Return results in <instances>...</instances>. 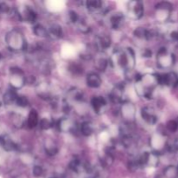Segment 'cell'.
<instances>
[{
  "label": "cell",
  "instance_id": "33",
  "mask_svg": "<svg viewBox=\"0 0 178 178\" xmlns=\"http://www.w3.org/2000/svg\"><path fill=\"white\" fill-rule=\"evenodd\" d=\"M102 162L104 164L106 165V166H109V165H111L112 163H113V157H112L111 154H107L106 156L102 158Z\"/></svg>",
  "mask_w": 178,
  "mask_h": 178
},
{
  "label": "cell",
  "instance_id": "39",
  "mask_svg": "<svg viewBox=\"0 0 178 178\" xmlns=\"http://www.w3.org/2000/svg\"><path fill=\"white\" fill-rule=\"evenodd\" d=\"M2 61H3V56H2V54L0 53V65L2 64Z\"/></svg>",
  "mask_w": 178,
  "mask_h": 178
},
{
  "label": "cell",
  "instance_id": "25",
  "mask_svg": "<svg viewBox=\"0 0 178 178\" xmlns=\"http://www.w3.org/2000/svg\"><path fill=\"white\" fill-rule=\"evenodd\" d=\"M86 5L90 11H95L97 10L102 8V3L99 0H90V1H87Z\"/></svg>",
  "mask_w": 178,
  "mask_h": 178
},
{
  "label": "cell",
  "instance_id": "20",
  "mask_svg": "<svg viewBox=\"0 0 178 178\" xmlns=\"http://www.w3.org/2000/svg\"><path fill=\"white\" fill-rule=\"evenodd\" d=\"M17 98H18V95H17L15 90H9L4 95L3 99H4V102L5 104L10 105V104H11L12 102L16 101Z\"/></svg>",
  "mask_w": 178,
  "mask_h": 178
},
{
  "label": "cell",
  "instance_id": "6",
  "mask_svg": "<svg viewBox=\"0 0 178 178\" xmlns=\"http://www.w3.org/2000/svg\"><path fill=\"white\" fill-rule=\"evenodd\" d=\"M128 14L133 19H140L143 15V5L140 1H131L129 2L127 7Z\"/></svg>",
  "mask_w": 178,
  "mask_h": 178
},
{
  "label": "cell",
  "instance_id": "31",
  "mask_svg": "<svg viewBox=\"0 0 178 178\" xmlns=\"http://www.w3.org/2000/svg\"><path fill=\"white\" fill-rule=\"evenodd\" d=\"M135 36L139 38H146L147 37V30H144L143 28L139 27L135 31Z\"/></svg>",
  "mask_w": 178,
  "mask_h": 178
},
{
  "label": "cell",
  "instance_id": "8",
  "mask_svg": "<svg viewBox=\"0 0 178 178\" xmlns=\"http://www.w3.org/2000/svg\"><path fill=\"white\" fill-rule=\"evenodd\" d=\"M18 14H19V18L21 21L34 23L37 19V13L30 6H24L22 12H18Z\"/></svg>",
  "mask_w": 178,
  "mask_h": 178
},
{
  "label": "cell",
  "instance_id": "34",
  "mask_svg": "<svg viewBox=\"0 0 178 178\" xmlns=\"http://www.w3.org/2000/svg\"><path fill=\"white\" fill-rule=\"evenodd\" d=\"M69 16H70L71 21L72 23L76 24V23L78 22V20H79V17H78V15H77V13H76V11H70V14H69Z\"/></svg>",
  "mask_w": 178,
  "mask_h": 178
},
{
  "label": "cell",
  "instance_id": "41",
  "mask_svg": "<svg viewBox=\"0 0 178 178\" xmlns=\"http://www.w3.org/2000/svg\"><path fill=\"white\" fill-rule=\"evenodd\" d=\"M177 169H178V166H177Z\"/></svg>",
  "mask_w": 178,
  "mask_h": 178
},
{
  "label": "cell",
  "instance_id": "24",
  "mask_svg": "<svg viewBox=\"0 0 178 178\" xmlns=\"http://www.w3.org/2000/svg\"><path fill=\"white\" fill-rule=\"evenodd\" d=\"M59 128H60V130L66 132V131H71V129L74 128V125L71 123V120L63 119L59 123Z\"/></svg>",
  "mask_w": 178,
  "mask_h": 178
},
{
  "label": "cell",
  "instance_id": "26",
  "mask_svg": "<svg viewBox=\"0 0 178 178\" xmlns=\"http://www.w3.org/2000/svg\"><path fill=\"white\" fill-rule=\"evenodd\" d=\"M165 176L167 178H178V169L175 166H169L164 171Z\"/></svg>",
  "mask_w": 178,
  "mask_h": 178
},
{
  "label": "cell",
  "instance_id": "5",
  "mask_svg": "<svg viewBox=\"0 0 178 178\" xmlns=\"http://www.w3.org/2000/svg\"><path fill=\"white\" fill-rule=\"evenodd\" d=\"M157 65L163 69L170 68L175 63V56L173 54L168 51L166 48H161L157 52Z\"/></svg>",
  "mask_w": 178,
  "mask_h": 178
},
{
  "label": "cell",
  "instance_id": "13",
  "mask_svg": "<svg viewBox=\"0 0 178 178\" xmlns=\"http://www.w3.org/2000/svg\"><path fill=\"white\" fill-rule=\"evenodd\" d=\"M91 104H92L95 112L100 114L102 110L104 109V107L106 106V101L102 97H94L91 100Z\"/></svg>",
  "mask_w": 178,
  "mask_h": 178
},
{
  "label": "cell",
  "instance_id": "32",
  "mask_svg": "<svg viewBox=\"0 0 178 178\" xmlns=\"http://www.w3.org/2000/svg\"><path fill=\"white\" fill-rule=\"evenodd\" d=\"M166 127H167V129L168 130H169L170 132H175L178 128V124L176 122V121L171 120L169 121L168 123H167V125H166Z\"/></svg>",
  "mask_w": 178,
  "mask_h": 178
},
{
  "label": "cell",
  "instance_id": "12",
  "mask_svg": "<svg viewBox=\"0 0 178 178\" xmlns=\"http://www.w3.org/2000/svg\"><path fill=\"white\" fill-rule=\"evenodd\" d=\"M87 85L90 88H98L102 84V79L98 73L90 72L87 76Z\"/></svg>",
  "mask_w": 178,
  "mask_h": 178
},
{
  "label": "cell",
  "instance_id": "10",
  "mask_svg": "<svg viewBox=\"0 0 178 178\" xmlns=\"http://www.w3.org/2000/svg\"><path fill=\"white\" fill-rule=\"evenodd\" d=\"M124 85L119 84L115 86V88L112 89V91L110 94V98L112 102H120L123 98V95H124Z\"/></svg>",
  "mask_w": 178,
  "mask_h": 178
},
{
  "label": "cell",
  "instance_id": "18",
  "mask_svg": "<svg viewBox=\"0 0 178 178\" xmlns=\"http://www.w3.org/2000/svg\"><path fill=\"white\" fill-rule=\"evenodd\" d=\"M11 121L16 128H22L25 123L24 116L20 114H18V113H11Z\"/></svg>",
  "mask_w": 178,
  "mask_h": 178
},
{
  "label": "cell",
  "instance_id": "15",
  "mask_svg": "<svg viewBox=\"0 0 178 178\" xmlns=\"http://www.w3.org/2000/svg\"><path fill=\"white\" fill-rule=\"evenodd\" d=\"M124 19V15L120 12H117L112 15L110 18V23H111V26L113 29H119L120 26L123 24V21Z\"/></svg>",
  "mask_w": 178,
  "mask_h": 178
},
{
  "label": "cell",
  "instance_id": "27",
  "mask_svg": "<svg viewBox=\"0 0 178 178\" xmlns=\"http://www.w3.org/2000/svg\"><path fill=\"white\" fill-rule=\"evenodd\" d=\"M45 150L47 152V154L50 156H54L58 153V147L54 144L52 142H47V144H45Z\"/></svg>",
  "mask_w": 178,
  "mask_h": 178
},
{
  "label": "cell",
  "instance_id": "40",
  "mask_svg": "<svg viewBox=\"0 0 178 178\" xmlns=\"http://www.w3.org/2000/svg\"><path fill=\"white\" fill-rule=\"evenodd\" d=\"M0 106H1V102H0Z\"/></svg>",
  "mask_w": 178,
  "mask_h": 178
},
{
  "label": "cell",
  "instance_id": "28",
  "mask_svg": "<svg viewBox=\"0 0 178 178\" xmlns=\"http://www.w3.org/2000/svg\"><path fill=\"white\" fill-rule=\"evenodd\" d=\"M40 128L42 129H50L54 124V122L51 119H49V118H42L40 120Z\"/></svg>",
  "mask_w": 178,
  "mask_h": 178
},
{
  "label": "cell",
  "instance_id": "3",
  "mask_svg": "<svg viewBox=\"0 0 178 178\" xmlns=\"http://www.w3.org/2000/svg\"><path fill=\"white\" fill-rule=\"evenodd\" d=\"M117 63L126 71L133 70V67L136 62L135 53L131 48H127L125 50L117 53Z\"/></svg>",
  "mask_w": 178,
  "mask_h": 178
},
{
  "label": "cell",
  "instance_id": "2",
  "mask_svg": "<svg viewBox=\"0 0 178 178\" xmlns=\"http://www.w3.org/2000/svg\"><path fill=\"white\" fill-rule=\"evenodd\" d=\"M5 42L10 49L13 50H22L26 49L27 47L24 36L17 29H13L6 34Z\"/></svg>",
  "mask_w": 178,
  "mask_h": 178
},
{
  "label": "cell",
  "instance_id": "4",
  "mask_svg": "<svg viewBox=\"0 0 178 178\" xmlns=\"http://www.w3.org/2000/svg\"><path fill=\"white\" fill-rule=\"evenodd\" d=\"M10 84L14 89H20L26 83V76L24 71L18 67H12L10 70Z\"/></svg>",
  "mask_w": 178,
  "mask_h": 178
},
{
  "label": "cell",
  "instance_id": "17",
  "mask_svg": "<svg viewBox=\"0 0 178 178\" xmlns=\"http://www.w3.org/2000/svg\"><path fill=\"white\" fill-rule=\"evenodd\" d=\"M111 44V37H108L106 35L101 36L98 38V42H97V46L98 48L103 50L108 49Z\"/></svg>",
  "mask_w": 178,
  "mask_h": 178
},
{
  "label": "cell",
  "instance_id": "38",
  "mask_svg": "<svg viewBox=\"0 0 178 178\" xmlns=\"http://www.w3.org/2000/svg\"><path fill=\"white\" fill-rule=\"evenodd\" d=\"M151 51L150 50L146 49L144 50V53H143V57H150L151 56Z\"/></svg>",
  "mask_w": 178,
  "mask_h": 178
},
{
  "label": "cell",
  "instance_id": "36",
  "mask_svg": "<svg viewBox=\"0 0 178 178\" xmlns=\"http://www.w3.org/2000/svg\"><path fill=\"white\" fill-rule=\"evenodd\" d=\"M42 174H43L42 167H40V166H35L33 168V175L35 176H42Z\"/></svg>",
  "mask_w": 178,
  "mask_h": 178
},
{
  "label": "cell",
  "instance_id": "11",
  "mask_svg": "<svg viewBox=\"0 0 178 178\" xmlns=\"http://www.w3.org/2000/svg\"><path fill=\"white\" fill-rule=\"evenodd\" d=\"M135 113H136V109L132 103L128 102L124 104V106L122 108V114L125 120L131 122L135 117Z\"/></svg>",
  "mask_w": 178,
  "mask_h": 178
},
{
  "label": "cell",
  "instance_id": "29",
  "mask_svg": "<svg viewBox=\"0 0 178 178\" xmlns=\"http://www.w3.org/2000/svg\"><path fill=\"white\" fill-rule=\"evenodd\" d=\"M167 148L170 152L178 151V138H174L167 142Z\"/></svg>",
  "mask_w": 178,
  "mask_h": 178
},
{
  "label": "cell",
  "instance_id": "30",
  "mask_svg": "<svg viewBox=\"0 0 178 178\" xmlns=\"http://www.w3.org/2000/svg\"><path fill=\"white\" fill-rule=\"evenodd\" d=\"M15 102L17 103L18 106L23 107V108L27 107L29 105V101H28V99H27L25 97H24V96H18V98L16 99Z\"/></svg>",
  "mask_w": 178,
  "mask_h": 178
},
{
  "label": "cell",
  "instance_id": "21",
  "mask_svg": "<svg viewBox=\"0 0 178 178\" xmlns=\"http://www.w3.org/2000/svg\"><path fill=\"white\" fill-rule=\"evenodd\" d=\"M81 133L85 137H89L93 133V126L89 122H85L81 125Z\"/></svg>",
  "mask_w": 178,
  "mask_h": 178
},
{
  "label": "cell",
  "instance_id": "23",
  "mask_svg": "<svg viewBox=\"0 0 178 178\" xmlns=\"http://www.w3.org/2000/svg\"><path fill=\"white\" fill-rule=\"evenodd\" d=\"M107 64H108V61H107V59L104 57L97 58L96 61H95V66H96V68L101 71H105Z\"/></svg>",
  "mask_w": 178,
  "mask_h": 178
},
{
  "label": "cell",
  "instance_id": "19",
  "mask_svg": "<svg viewBox=\"0 0 178 178\" xmlns=\"http://www.w3.org/2000/svg\"><path fill=\"white\" fill-rule=\"evenodd\" d=\"M2 145L5 150H7V151L15 150H17V147H18L17 144L8 137H5L2 139Z\"/></svg>",
  "mask_w": 178,
  "mask_h": 178
},
{
  "label": "cell",
  "instance_id": "37",
  "mask_svg": "<svg viewBox=\"0 0 178 178\" xmlns=\"http://www.w3.org/2000/svg\"><path fill=\"white\" fill-rule=\"evenodd\" d=\"M170 36H171V38H172L173 40L178 41V32L177 31H173V32L170 34Z\"/></svg>",
  "mask_w": 178,
  "mask_h": 178
},
{
  "label": "cell",
  "instance_id": "9",
  "mask_svg": "<svg viewBox=\"0 0 178 178\" xmlns=\"http://www.w3.org/2000/svg\"><path fill=\"white\" fill-rule=\"evenodd\" d=\"M142 117L149 124H155L157 121V116L154 109L151 107H144L142 110Z\"/></svg>",
  "mask_w": 178,
  "mask_h": 178
},
{
  "label": "cell",
  "instance_id": "16",
  "mask_svg": "<svg viewBox=\"0 0 178 178\" xmlns=\"http://www.w3.org/2000/svg\"><path fill=\"white\" fill-rule=\"evenodd\" d=\"M39 123V119H38V114L36 111L35 110H31L29 116H28V120H27V125L29 128L33 129L35 128L37 125Z\"/></svg>",
  "mask_w": 178,
  "mask_h": 178
},
{
  "label": "cell",
  "instance_id": "7",
  "mask_svg": "<svg viewBox=\"0 0 178 178\" xmlns=\"http://www.w3.org/2000/svg\"><path fill=\"white\" fill-rule=\"evenodd\" d=\"M158 84L168 85V86H175L178 84V77L176 73L169 72L163 75H157Z\"/></svg>",
  "mask_w": 178,
  "mask_h": 178
},
{
  "label": "cell",
  "instance_id": "1",
  "mask_svg": "<svg viewBox=\"0 0 178 178\" xmlns=\"http://www.w3.org/2000/svg\"><path fill=\"white\" fill-rule=\"evenodd\" d=\"M157 84H158L157 75L147 74L145 76H140L136 85L137 92L144 98H151L152 91Z\"/></svg>",
  "mask_w": 178,
  "mask_h": 178
},
{
  "label": "cell",
  "instance_id": "35",
  "mask_svg": "<svg viewBox=\"0 0 178 178\" xmlns=\"http://www.w3.org/2000/svg\"><path fill=\"white\" fill-rule=\"evenodd\" d=\"M10 11L9 5H7L6 3H0V12L3 13H7Z\"/></svg>",
  "mask_w": 178,
  "mask_h": 178
},
{
  "label": "cell",
  "instance_id": "14",
  "mask_svg": "<svg viewBox=\"0 0 178 178\" xmlns=\"http://www.w3.org/2000/svg\"><path fill=\"white\" fill-rule=\"evenodd\" d=\"M62 27L57 24H51L48 30V37H50L52 40L59 39L62 37Z\"/></svg>",
  "mask_w": 178,
  "mask_h": 178
},
{
  "label": "cell",
  "instance_id": "22",
  "mask_svg": "<svg viewBox=\"0 0 178 178\" xmlns=\"http://www.w3.org/2000/svg\"><path fill=\"white\" fill-rule=\"evenodd\" d=\"M33 32L36 36L40 37H48V31L46 30L45 26L42 24H37L33 28Z\"/></svg>",
  "mask_w": 178,
  "mask_h": 178
}]
</instances>
